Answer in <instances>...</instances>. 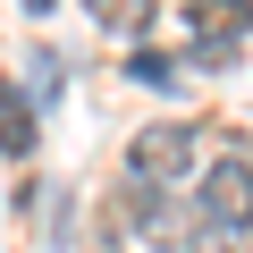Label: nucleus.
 <instances>
[{
  "label": "nucleus",
  "instance_id": "f257e3e1",
  "mask_svg": "<svg viewBox=\"0 0 253 253\" xmlns=\"http://www.w3.org/2000/svg\"><path fill=\"white\" fill-rule=\"evenodd\" d=\"M194 144H203V135L177 126V118H169V126H144V135L126 144V169H135L144 186H177V177L194 169Z\"/></svg>",
  "mask_w": 253,
  "mask_h": 253
},
{
  "label": "nucleus",
  "instance_id": "f03ea898",
  "mask_svg": "<svg viewBox=\"0 0 253 253\" xmlns=\"http://www.w3.org/2000/svg\"><path fill=\"white\" fill-rule=\"evenodd\" d=\"M245 186H253V161H245V135H228L219 169L203 177V219H245Z\"/></svg>",
  "mask_w": 253,
  "mask_h": 253
},
{
  "label": "nucleus",
  "instance_id": "7ed1b4c3",
  "mask_svg": "<svg viewBox=\"0 0 253 253\" xmlns=\"http://www.w3.org/2000/svg\"><path fill=\"white\" fill-rule=\"evenodd\" d=\"M126 228H135L144 245H177V236H186L194 219H186V203H177L169 186H144L135 203H126Z\"/></svg>",
  "mask_w": 253,
  "mask_h": 253
},
{
  "label": "nucleus",
  "instance_id": "20e7f679",
  "mask_svg": "<svg viewBox=\"0 0 253 253\" xmlns=\"http://www.w3.org/2000/svg\"><path fill=\"white\" fill-rule=\"evenodd\" d=\"M245 59V9L211 0L203 9V34H194V68H236Z\"/></svg>",
  "mask_w": 253,
  "mask_h": 253
},
{
  "label": "nucleus",
  "instance_id": "39448f33",
  "mask_svg": "<svg viewBox=\"0 0 253 253\" xmlns=\"http://www.w3.org/2000/svg\"><path fill=\"white\" fill-rule=\"evenodd\" d=\"M34 152V101H17V84H0V161Z\"/></svg>",
  "mask_w": 253,
  "mask_h": 253
},
{
  "label": "nucleus",
  "instance_id": "423d86ee",
  "mask_svg": "<svg viewBox=\"0 0 253 253\" xmlns=\"http://www.w3.org/2000/svg\"><path fill=\"white\" fill-rule=\"evenodd\" d=\"M101 34H152V0H84Z\"/></svg>",
  "mask_w": 253,
  "mask_h": 253
},
{
  "label": "nucleus",
  "instance_id": "0eeeda50",
  "mask_svg": "<svg viewBox=\"0 0 253 253\" xmlns=\"http://www.w3.org/2000/svg\"><path fill=\"white\" fill-rule=\"evenodd\" d=\"M186 253H253V236H245V219H203V228H186Z\"/></svg>",
  "mask_w": 253,
  "mask_h": 253
},
{
  "label": "nucleus",
  "instance_id": "6e6552de",
  "mask_svg": "<svg viewBox=\"0 0 253 253\" xmlns=\"http://www.w3.org/2000/svg\"><path fill=\"white\" fill-rule=\"evenodd\" d=\"M126 76H135V84H186V68H177L169 51H135V59H126Z\"/></svg>",
  "mask_w": 253,
  "mask_h": 253
},
{
  "label": "nucleus",
  "instance_id": "1a4fd4ad",
  "mask_svg": "<svg viewBox=\"0 0 253 253\" xmlns=\"http://www.w3.org/2000/svg\"><path fill=\"white\" fill-rule=\"evenodd\" d=\"M51 9H59V0H26V17H51Z\"/></svg>",
  "mask_w": 253,
  "mask_h": 253
}]
</instances>
